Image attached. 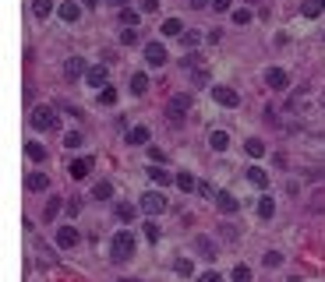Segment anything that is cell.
Here are the masks:
<instances>
[{
  "mask_svg": "<svg viewBox=\"0 0 325 282\" xmlns=\"http://www.w3.org/2000/svg\"><path fill=\"white\" fill-rule=\"evenodd\" d=\"M131 254H135V236L124 229V233L113 236V243H110V258H113V261H127Z\"/></svg>",
  "mask_w": 325,
  "mask_h": 282,
  "instance_id": "6da1fadb",
  "label": "cell"
},
{
  "mask_svg": "<svg viewBox=\"0 0 325 282\" xmlns=\"http://www.w3.org/2000/svg\"><path fill=\"white\" fill-rule=\"evenodd\" d=\"M32 127H36V131H57L53 110H50V106H36V110H32Z\"/></svg>",
  "mask_w": 325,
  "mask_h": 282,
  "instance_id": "7a4b0ae2",
  "label": "cell"
},
{
  "mask_svg": "<svg viewBox=\"0 0 325 282\" xmlns=\"http://www.w3.org/2000/svg\"><path fill=\"white\" fill-rule=\"evenodd\" d=\"M212 99H216L219 106H226V110H237V102H241V95H237L234 88H226V85H216V88H212Z\"/></svg>",
  "mask_w": 325,
  "mask_h": 282,
  "instance_id": "3957f363",
  "label": "cell"
},
{
  "mask_svg": "<svg viewBox=\"0 0 325 282\" xmlns=\"http://www.w3.org/2000/svg\"><path fill=\"white\" fill-rule=\"evenodd\" d=\"M187 110H191V95H173V99L166 102V117H170V120H180Z\"/></svg>",
  "mask_w": 325,
  "mask_h": 282,
  "instance_id": "277c9868",
  "label": "cell"
},
{
  "mask_svg": "<svg viewBox=\"0 0 325 282\" xmlns=\"http://www.w3.org/2000/svg\"><path fill=\"white\" fill-rule=\"evenodd\" d=\"M162 208H166V198H162V194H152V191L142 194V211H145V215H159Z\"/></svg>",
  "mask_w": 325,
  "mask_h": 282,
  "instance_id": "5b68a950",
  "label": "cell"
},
{
  "mask_svg": "<svg viewBox=\"0 0 325 282\" xmlns=\"http://www.w3.org/2000/svg\"><path fill=\"white\" fill-rule=\"evenodd\" d=\"M145 60H149L152 67H162V64H166V46H162V43H149V46H145Z\"/></svg>",
  "mask_w": 325,
  "mask_h": 282,
  "instance_id": "8992f818",
  "label": "cell"
},
{
  "mask_svg": "<svg viewBox=\"0 0 325 282\" xmlns=\"http://www.w3.org/2000/svg\"><path fill=\"white\" fill-rule=\"evenodd\" d=\"M265 85H269V88H290V78H286V70L269 67L265 70Z\"/></svg>",
  "mask_w": 325,
  "mask_h": 282,
  "instance_id": "52a82bcc",
  "label": "cell"
},
{
  "mask_svg": "<svg viewBox=\"0 0 325 282\" xmlns=\"http://www.w3.org/2000/svg\"><path fill=\"white\" fill-rule=\"evenodd\" d=\"M216 205H219V211H223V215H234V211L241 208V201H237L234 194H226V191H223V194H216Z\"/></svg>",
  "mask_w": 325,
  "mask_h": 282,
  "instance_id": "ba28073f",
  "label": "cell"
},
{
  "mask_svg": "<svg viewBox=\"0 0 325 282\" xmlns=\"http://www.w3.org/2000/svg\"><path fill=\"white\" fill-rule=\"evenodd\" d=\"M57 243H60L64 251H71V247L78 243V229H71V226H64V229H57Z\"/></svg>",
  "mask_w": 325,
  "mask_h": 282,
  "instance_id": "9c48e42d",
  "label": "cell"
},
{
  "mask_svg": "<svg viewBox=\"0 0 325 282\" xmlns=\"http://www.w3.org/2000/svg\"><path fill=\"white\" fill-rule=\"evenodd\" d=\"M57 14H60V18H64L68 25H75V21L81 18V7H78V4H71V0H68V4H60V7H57Z\"/></svg>",
  "mask_w": 325,
  "mask_h": 282,
  "instance_id": "30bf717a",
  "label": "cell"
},
{
  "mask_svg": "<svg viewBox=\"0 0 325 282\" xmlns=\"http://www.w3.org/2000/svg\"><path fill=\"white\" fill-rule=\"evenodd\" d=\"M85 81L92 88H106V67H88L85 70Z\"/></svg>",
  "mask_w": 325,
  "mask_h": 282,
  "instance_id": "8fae6325",
  "label": "cell"
},
{
  "mask_svg": "<svg viewBox=\"0 0 325 282\" xmlns=\"http://www.w3.org/2000/svg\"><path fill=\"white\" fill-rule=\"evenodd\" d=\"M209 148H212V152H226V148H230V134H226V131H212V134H209Z\"/></svg>",
  "mask_w": 325,
  "mask_h": 282,
  "instance_id": "7c38bea8",
  "label": "cell"
},
{
  "mask_svg": "<svg viewBox=\"0 0 325 282\" xmlns=\"http://www.w3.org/2000/svg\"><path fill=\"white\" fill-rule=\"evenodd\" d=\"M88 169H92V159H75V162L68 166V173H71L75 180H85V177H88Z\"/></svg>",
  "mask_w": 325,
  "mask_h": 282,
  "instance_id": "4fadbf2b",
  "label": "cell"
},
{
  "mask_svg": "<svg viewBox=\"0 0 325 282\" xmlns=\"http://www.w3.org/2000/svg\"><path fill=\"white\" fill-rule=\"evenodd\" d=\"M85 60H81V57H71V60H68V64H64V74H68V78H78V74H85Z\"/></svg>",
  "mask_w": 325,
  "mask_h": 282,
  "instance_id": "5bb4252c",
  "label": "cell"
},
{
  "mask_svg": "<svg viewBox=\"0 0 325 282\" xmlns=\"http://www.w3.org/2000/svg\"><path fill=\"white\" fill-rule=\"evenodd\" d=\"M131 92H135V95H145V92H149V74L138 70V74L131 78Z\"/></svg>",
  "mask_w": 325,
  "mask_h": 282,
  "instance_id": "9a60e30c",
  "label": "cell"
},
{
  "mask_svg": "<svg viewBox=\"0 0 325 282\" xmlns=\"http://www.w3.org/2000/svg\"><path fill=\"white\" fill-rule=\"evenodd\" d=\"M92 198H95V201L113 198V184H110V180H99V184H95V191H92Z\"/></svg>",
  "mask_w": 325,
  "mask_h": 282,
  "instance_id": "2e32d148",
  "label": "cell"
},
{
  "mask_svg": "<svg viewBox=\"0 0 325 282\" xmlns=\"http://www.w3.org/2000/svg\"><path fill=\"white\" fill-rule=\"evenodd\" d=\"M149 141V127H131L127 131V145H145Z\"/></svg>",
  "mask_w": 325,
  "mask_h": 282,
  "instance_id": "e0dca14e",
  "label": "cell"
},
{
  "mask_svg": "<svg viewBox=\"0 0 325 282\" xmlns=\"http://www.w3.org/2000/svg\"><path fill=\"white\" fill-rule=\"evenodd\" d=\"M162 36H184L180 18H166V21H162Z\"/></svg>",
  "mask_w": 325,
  "mask_h": 282,
  "instance_id": "ac0fdd59",
  "label": "cell"
},
{
  "mask_svg": "<svg viewBox=\"0 0 325 282\" xmlns=\"http://www.w3.org/2000/svg\"><path fill=\"white\" fill-rule=\"evenodd\" d=\"M247 180H251L254 187H265V184H269V173L258 169V166H251V169H247Z\"/></svg>",
  "mask_w": 325,
  "mask_h": 282,
  "instance_id": "d6986e66",
  "label": "cell"
},
{
  "mask_svg": "<svg viewBox=\"0 0 325 282\" xmlns=\"http://www.w3.org/2000/svg\"><path fill=\"white\" fill-rule=\"evenodd\" d=\"M244 148H247V155H251V159H262V155H265V141H262V138H251Z\"/></svg>",
  "mask_w": 325,
  "mask_h": 282,
  "instance_id": "ffe728a7",
  "label": "cell"
},
{
  "mask_svg": "<svg viewBox=\"0 0 325 282\" xmlns=\"http://www.w3.org/2000/svg\"><path fill=\"white\" fill-rule=\"evenodd\" d=\"M25 184H28V191H46V187H50V180H46L43 173H32Z\"/></svg>",
  "mask_w": 325,
  "mask_h": 282,
  "instance_id": "44dd1931",
  "label": "cell"
},
{
  "mask_svg": "<svg viewBox=\"0 0 325 282\" xmlns=\"http://www.w3.org/2000/svg\"><path fill=\"white\" fill-rule=\"evenodd\" d=\"M50 11H53V0H32V14L36 18H46Z\"/></svg>",
  "mask_w": 325,
  "mask_h": 282,
  "instance_id": "7402d4cb",
  "label": "cell"
},
{
  "mask_svg": "<svg viewBox=\"0 0 325 282\" xmlns=\"http://www.w3.org/2000/svg\"><path fill=\"white\" fill-rule=\"evenodd\" d=\"M230 282H251V268H247V265H234Z\"/></svg>",
  "mask_w": 325,
  "mask_h": 282,
  "instance_id": "603a6c76",
  "label": "cell"
},
{
  "mask_svg": "<svg viewBox=\"0 0 325 282\" xmlns=\"http://www.w3.org/2000/svg\"><path fill=\"white\" fill-rule=\"evenodd\" d=\"M258 215H262V219H272V215H276V205H272V198H262V201H258Z\"/></svg>",
  "mask_w": 325,
  "mask_h": 282,
  "instance_id": "cb8c5ba5",
  "label": "cell"
},
{
  "mask_svg": "<svg viewBox=\"0 0 325 282\" xmlns=\"http://www.w3.org/2000/svg\"><path fill=\"white\" fill-rule=\"evenodd\" d=\"M177 187H180V191H194L198 184H194V177H191V173H184V169H180V177H177Z\"/></svg>",
  "mask_w": 325,
  "mask_h": 282,
  "instance_id": "d4e9b609",
  "label": "cell"
},
{
  "mask_svg": "<svg viewBox=\"0 0 325 282\" xmlns=\"http://www.w3.org/2000/svg\"><path fill=\"white\" fill-rule=\"evenodd\" d=\"M149 177H152L156 184H170V173H166L162 166H149Z\"/></svg>",
  "mask_w": 325,
  "mask_h": 282,
  "instance_id": "484cf974",
  "label": "cell"
},
{
  "mask_svg": "<svg viewBox=\"0 0 325 282\" xmlns=\"http://www.w3.org/2000/svg\"><path fill=\"white\" fill-rule=\"evenodd\" d=\"M194 247H198L202 254H209V258L216 254V243H212V240H205V236H198V240H194Z\"/></svg>",
  "mask_w": 325,
  "mask_h": 282,
  "instance_id": "4316f807",
  "label": "cell"
},
{
  "mask_svg": "<svg viewBox=\"0 0 325 282\" xmlns=\"http://www.w3.org/2000/svg\"><path fill=\"white\" fill-rule=\"evenodd\" d=\"M322 11H325V7L318 4V0H308V4H304V18H318Z\"/></svg>",
  "mask_w": 325,
  "mask_h": 282,
  "instance_id": "83f0119b",
  "label": "cell"
},
{
  "mask_svg": "<svg viewBox=\"0 0 325 282\" xmlns=\"http://www.w3.org/2000/svg\"><path fill=\"white\" fill-rule=\"evenodd\" d=\"M120 43H124V46H135V43H138V32H135L131 25H127V28L120 32Z\"/></svg>",
  "mask_w": 325,
  "mask_h": 282,
  "instance_id": "f1b7e54d",
  "label": "cell"
},
{
  "mask_svg": "<svg viewBox=\"0 0 325 282\" xmlns=\"http://www.w3.org/2000/svg\"><path fill=\"white\" fill-rule=\"evenodd\" d=\"M99 102H103V106H113V102H117V88H110V85H106V88H103V95H99Z\"/></svg>",
  "mask_w": 325,
  "mask_h": 282,
  "instance_id": "f546056e",
  "label": "cell"
},
{
  "mask_svg": "<svg viewBox=\"0 0 325 282\" xmlns=\"http://www.w3.org/2000/svg\"><path fill=\"white\" fill-rule=\"evenodd\" d=\"M25 152H28V159H39V162L46 159V152H43V145H36V141H28V148H25Z\"/></svg>",
  "mask_w": 325,
  "mask_h": 282,
  "instance_id": "4dcf8cb0",
  "label": "cell"
},
{
  "mask_svg": "<svg viewBox=\"0 0 325 282\" xmlns=\"http://www.w3.org/2000/svg\"><path fill=\"white\" fill-rule=\"evenodd\" d=\"M120 21L135 28V21H138V11H131V7H124V11H120Z\"/></svg>",
  "mask_w": 325,
  "mask_h": 282,
  "instance_id": "1f68e13d",
  "label": "cell"
},
{
  "mask_svg": "<svg viewBox=\"0 0 325 282\" xmlns=\"http://www.w3.org/2000/svg\"><path fill=\"white\" fill-rule=\"evenodd\" d=\"M145 240H149V243L159 240V226H156V222H145Z\"/></svg>",
  "mask_w": 325,
  "mask_h": 282,
  "instance_id": "d6a6232c",
  "label": "cell"
},
{
  "mask_svg": "<svg viewBox=\"0 0 325 282\" xmlns=\"http://www.w3.org/2000/svg\"><path fill=\"white\" fill-rule=\"evenodd\" d=\"M117 219L131 222V219H135V208H131V205H117Z\"/></svg>",
  "mask_w": 325,
  "mask_h": 282,
  "instance_id": "836d02e7",
  "label": "cell"
},
{
  "mask_svg": "<svg viewBox=\"0 0 325 282\" xmlns=\"http://www.w3.org/2000/svg\"><path fill=\"white\" fill-rule=\"evenodd\" d=\"M198 43H202V36H198V32H184V46H187V50H194Z\"/></svg>",
  "mask_w": 325,
  "mask_h": 282,
  "instance_id": "e575fe53",
  "label": "cell"
},
{
  "mask_svg": "<svg viewBox=\"0 0 325 282\" xmlns=\"http://www.w3.org/2000/svg\"><path fill=\"white\" fill-rule=\"evenodd\" d=\"M265 265H269V268L283 265V254H279V251H269V254H265Z\"/></svg>",
  "mask_w": 325,
  "mask_h": 282,
  "instance_id": "d590c367",
  "label": "cell"
},
{
  "mask_svg": "<svg viewBox=\"0 0 325 282\" xmlns=\"http://www.w3.org/2000/svg\"><path fill=\"white\" fill-rule=\"evenodd\" d=\"M173 268H177V275H180V279H184V275H191V272H194V268H191V261H187V258H184V261H177V265H173Z\"/></svg>",
  "mask_w": 325,
  "mask_h": 282,
  "instance_id": "8d00e7d4",
  "label": "cell"
},
{
  "mask_svg": "<svg viewBox=\"0 0 325 282\" xmlns=\"http://www.w3.org/2000/svg\"><path fill=\"white\" fill-rule=\"evenodd\" d=\"M57 211H60V201H50V205H46V215H43V219H46V222H53V219H57Z\"/></svg>",
  "mask_w": 325,
  "mask_h": 282,
  "instance_id": "74e56055",
  "label": "cell"
},
{
  "mask_svg": "<svg viewBox=\"0 0 325 282\" xmlns=\"http://www.w3.org/2000/svg\"><path fill=\"white\" fill-rule=\"evenodd\" d=\"M64 145H68V148H78V145H81V134H78V131H71V134L64 138Z\"/></svg>",
  "mask_w": 325,
  "mask_h": 282,
  "instance_id": "f35d334b",
  "label": "cell"
},
{
  "mask_svg": "<svg viewBox=\"0 0 325 282\" xmlns=\"http://www.w3.org/2000/svg\"><path fill=\"white\" fill-rule=\"evenodd\" d=\"M234 21H237V25H247V21H251V11H237Z\"/></svg>",
  "mask_w": 325,
  "mask_h": 282,
  "instance_id": "ab89813d",
  "label": "cell"
},
{
  "mask_svg": "<svg viewBox=\"0 0 325 282\" xmlns=\"http://www.w3.org/2000/svg\"><path fill=\"white\" fill-rule=\"evenodd\" d=\"M142 11H149V14L159 11V0H142Z\"/></svg>",
  "mask_w": 325,
  "mask_h": 282,
  "instance_id": "60d3db41",
  "label": "cell"
},
{
  "mask_svg": "<svg viewBox=\"0 0 325 282\" xmlns=\"http://www.w3.org/2000/svg\"><path fill=\"white\" fill-rule=\"evenodd\" d=\"M234 0H212V11H230Z\"/></svg>",
  "mask_w": 325,
  "mask_h": 282,
  "instance_id": "b9f144b4",
  "label": "cell"
},
{
  "mask_svg": "<svg viewBox=\"0 0 325 282\" xmlns=\"http://www.w3.org/2000/svg\"><path fill=\"white\" fill-rule=\"evenodd\" d=\"M198 282H223V279H219L216 272H205V275H202V279H198Z\"/></svg>",
  "mask_w": 325,
  "mask_h": 282,
  "instance_id": "7bdbcfd3",
  "label": "cell"
},
{
  "mask_svg": "<svg viewBox=\"0 0 325 282\" xmlns=\"http://www.w3.org/2000/svg\"><path fill=\"white\" fill-rule=\"evenodd\" d=\"M191 7H209V0H191Z\"/></svg>",
  "mask_w": 325,
  "mask_h": 282,
  "instance_id": "ee69618b",
  "label": "cell"
},
{
  "mask_svg": "<svg viewBox=\"0 0 325 282\" xmlns=\"http://www.w3.org/2000/svg\"><path fill=\"white\" fill-rule=\"evenodd\" d=\"M110 4H120V7H127V4H131V0H110Z\"/></svg>",
  "mask_w": 325,
  "mask_h": 282,
  "instance_id": "f6af8a7d",
  "label": "cell"
},
{
  "mask_svg": "<svg viewBox=\"0 0 325 282\" xmlns=\"http://www.w3.org/2000/svg\"><path fill=\"white\" fill-rule=\"evenodd\" d=\"M85 4H88V7H95V4H99V0H85Z\"/></svg>",
  "mask_w": 325,
  "mask_h": 282,
  "instance_id": "bcb514c9",
  "label": "cell"
},
{
  "mask_svg": "<svg viewBox=\"0 0 325 282\" xmlns=\"http://www.w3.org/2000/svg\"><path fill=\"white\" fill-rule=\"evenodd\" d=\"M318 4H322V7H325V0H318Z\"/></svg>",
  "mask_w": 325,
  "mask_h": 282,
  "instance_id": "7dc6e473",
  "label": "cell"
},
{
  "mask_svg": "<svg viewBox=\"0 0 325 282\" xmlns=\"http://www.w3.org/2000/svg\"><path fill=\"white\" fill-rule=\"evenodd\" d=\"M322 110H325V99H322Z\"/></svg>",
  "mask_w": 325,
  "mask_h": 282,
  "instance_id": "c3c4849f",
  "label": "cell"
}]
</instances>
